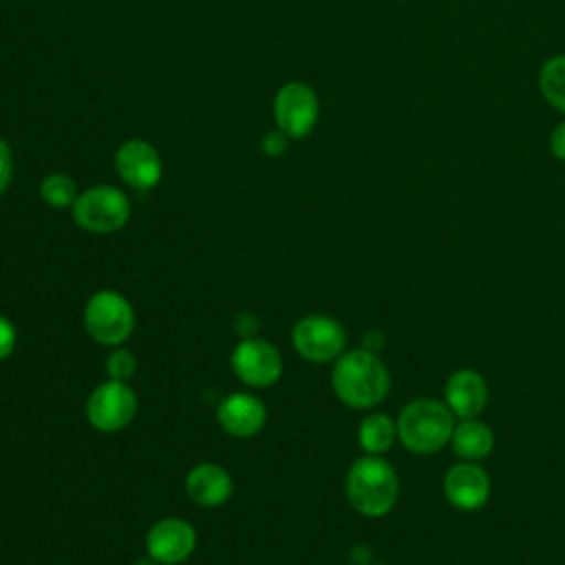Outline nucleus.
I'll return each mask as SVG.
<instances>
[{
  "mask_svg": "<svg viewBox=\"0 0 565 565\" xmlns=\"http://www.w3.org/2000/svg\"><path fill=\"white\" fill-rule=\"evenodd\" d=\"M444 404L457 419L479 417L488 406V382L475 369H457L444 384Z\"/></svg>",
  "mask_w": 565,
  "mask_h": 565,
  "instance_id": "13",
  "label": "nucleus"
},
{
  "mask_svg": "<svg viewBox=\"0 0 565 565\" xmlns=\"http://www.w3.org/2000/svg\"><path fill=\"white\" fill-rule=\"evenodd\" d=\"M196 547L194 527L177 516L157 521L146 536V552L159 565H179Z\"/></svg>",
  "mask_w": 565,
  "mask_h": 565,
  "instance_id": "11",
  "label": "nucleus"
},
{
  "mask_svg": "<svg viewBox=\"0 0 565 565\" xmlns=\"http://www.w3.org/2000/svg\"><path fill=\"white\" fill-rule=\"evenodd\" d=\"M73 221L90 234H113L130 218L128 196L113 185H93L73 203Z\"/></svg>",
  "mask_w": 565,
  "mask_h": 565,
  "instance_id": "5",
  "label": "nucleus"
},
{
  "mask_svg": "<svg viewBox=\"0 0 565 565\" xmlns=\"http://www.w3.org/2000/svg\"><path fill=\"white\" fill-rule=\"evenodd\" d=\"M216 419L221 428L232 437H252L260 433L267 419L265 404L252 393H232L227 395L218 408Z\"/></svg>",
  "mask_w": 565,
  "mask_h": 565,
  "instance_id": "14",
  "label": "nucleus"
},
{
  "mask_svg": "<svg viewBox=\"0 0 565 565\" xmlns=\"http://www.w3.org/2000/svg\"><path fill=\"white\" fill-rule=\"evenodd\" d=\"M539 90L554 110L565 115V53L552 55L543 62L539 73Z\"/></svg>",
  "mask_w": 565,
  "mask_h": 565,
  "instance_id": "18",
  "label": "nucleus"
},
{
  "mask_svg": "<svg viewBox=\"0 0 565 565\" xmlns=\"http://www.w3.org/2000/svg\"><path fill=\"white\" fill-rule=\"evenodd\" d=\"M382 333L380 331H369L366 335H364V349H369V351H373V353H377L380 351V347H382Z\"/></svg>",
  "mask_w": 565,
  "mask_h": 565,
  "instance_id": "25",
  "label": "nucleus"
},
{
  "mask_svg": "<svg viewBox=\"0 0 565 565\" xmlns=\"http://www.w3.org/2000/svg\"><path fill=\"white\" fill-rule=\"evenodd\" d=\"M278 130L289 139H305L318 124L320 104L316 90L305 82H287L274 99Z\"/></svg>",
  "mask_w": 565,
  "mask_h": 565,
  "instance_id": "7",
  "label": "nucleus"
},
{
  "mask_svg": "<svg viewBox=\"0 0 565 565\" xmlns=\"http://www.w3.org/2000/svg\"><path fill=\"white\" fill-rule=\"evenodd\" d=\"M397 439V424L386 413H371L358 426V444L364 455H384Z\"/></svg>",
  "mask_w": 565,
  "mask_h": 565,
  "instance_id": "17",
  "label": "nucleus"
},
{
  "mask_svg": "<svg viewBox=\"0 0 565 565\" xmlns=\"http://www.w3.org/2000/svg\"><path fill=\"white\" fill-rule=\"evenodd\" d=\"M185 492L188 497L201 508H216L223 505L232 492L234 483L230 472L218 463H199L185 477Z\"/></svg>",
  "mask_w": 565,
  "mask_h": 565,
  "instance_id": "15",
  "label": "nucleus"
},
{
  "mask_svg": "<svg viewBox=\"0 0 565 565\" xmlns=\"http://www.w3.org/2000/svg\"><path fill=\"white\" fill-rule=\"evenodd\" d=\"M137 413V395L126 382L106 380L86 399V417L99 433L126 428Z\"/></svg>",
  "mask_w": 565,
  "mask_h": 565,
  "instance_id": "8",
  "label": "nucleus"
},
{
  "mask_svg": "<svg viewBox=\"0 0 565 565\" xmlns=\"http://www.w3.org/2000/svg\"><path fill=\"white\" fill-rule=\"evenodd\" d=\"M15 340H18V333H15L13 322L0 313V360L9 358L13 353Z\"/></svg>",
  "mask_w": 565,
  "mask_h": 565,
  "instance_id": "22",
  "label": "nucleus"
},
{
  "mask_svg": "<svg viewBox=\"0 0 565 565\" xmlns=\"http://www.w3.org/2000/svg\"><path fill=\"white\" fill-rule=\"evenodd\" d=\"M135 369H137V360L128 349H115L106 360L108 380L126 382L135 373Z\"/></svg>",
  "mask_w": 565,
  "mask_h": 565,
  "instance_id": "20",
  "label": "nucleus"
},
{
  "mask_svg": "<svg viewBox=\"0 0 565 565\" xmlns=\"http://www.w3.org/2000/svg\"><path fill=\"white\" fill-rule=\"evenodd\" d=\"M287 143H289V137L280 130H269L263 135L260 139V150L267 154V157H280L285 154L287 150Z\"/></svg>",
  "mask_w": 565,
  "mask_h": 565,
  "instance_id": "21",
  "label": "nucleus"
},
{
  "mask_svg": "<svg viewBox=\"0 0 565 565\" xmlns=\"http://www.w3.org/2000/svg\"><path fill=\"white\" fill-rule=\"evenodd\" d=\"M132 565H159V563H154L150 556H146V558H139V561H135Z\"/></svg>",
  "mask_w": 565,
  "mask_h": 565,
  "instance_id": "26",
  "label": "nucleus"
},
{
  "mask_svg": "<svg viewBox=\"0 0 565 565\" xmlns=\"http://www.w3.org/2000/svg\"><path fill=\"white\" fill-rule=\"evenodd\" d=\"M373 565H386V563H373Z\"/></svg>",
  "mask_w": 565,
  "mask_h": 565,
  "instance_id": "27",
  "label": "nucleus"
},
{
  "mask_svg": "<svg viewBox=\"0 0 565 565\" xmlns=\"http://www.w3.org/2000/svg\"><path fill=\"white\" fill-rule=\"evenodd\" d=\"M397 439L413 455H435L455 430L457 417L435 397H415L402 406L397 419Z\"/></svg>",
  "mask_w": 565,
  "mask_h": 565,
  "instance_id": "3",
  "label": "nucleus"
},
{
  "mask_svg": "<svg viewBox=\"0 0 565 565\" xmlns=\"http://www.w3.org/2000/svg\"><path fill=\"white\" fill-rule=\"evenodd\" d=\"M331 386L342 404L364 411L384 402L391 391V373L377 353L364 347L351 349L335 358Z\"/></svg>",
  "mask_w": 565,
  "mask_h": 565,
  "instance_id": "1",
  "label": "nucleus"
},
{
  "mask_svg": "<svg viewBox=\"0 0 565 565\" xmlns=\"http://www.w3.org/2000/svg\"><path fill=\"white\" fill-rule=\"evenodd\" d=\"M11 174H13V161H11V150L7 146V141L0 137V196L4 194V190L11 183Z\"/></svg>",
  "mask_w": 565,
  "mask_h": 565,
  "instance_id": "23",
  "label": "nucleus"
},
{
  "mask_svg": "<svg viewBox=\"0 0 565 565\" xmlns=\"http://www.w3.org/2000/svg\"><path fill=\"white\" fill-rule=\"evenodd\" d=\"M448 444L461 461H481L494 450V433L479 417L457 419Z\"/></svg>",
  "mask_w": 565,
  "mask_h": 565,
  "instance_id": "16",
  "label": "nucleus"
},
{
  "mask_svg": "<svg viewBox=\"0 0 565 565\" xmlns=\"http://www.w3.org/2000/svg\"><path fill=\"white\" fill-rule=\"evenodd\" d=\"M550 150L561 163H565V119L554 126L550 135Z\"/></svg>",
  "mask_w": 565,
  "mask_h": 565,
  "instance_id": "24",
  "label": "nucleus"
},
{
  "mask_svg": "<svg viewBox=\"0 0 565 565\" xmlns=\"http://www.w3.org/2000/svg\"><path fill=\"white\" fill-rule=\"evenodd\" d=\"M84 327L97 344L119 347L135 329V311L121 294L102 289L95 291L84 307Z\"/></svg>",
  "mask_w": 565,
  "mask_h": 565,
  "instance_id": "4",
  "label": "nucleus"
},
{
  "mask_svg": "<svg viewBox=\"0 0 565 565\" xmlns=\"http://www.w3.org/2000/svg\"><path fill=\"white\" fill-rule=\"evenodd\" d=\"M291 344L307 362L322 364L344 353L347 333L338 320L322 313H311L294 324Z\"/></svg>",
  "mask_w": 565,
  "mask_h": 565,
  "instance_id": "6",
  "label": "nucleus"
},
{
  "mask_svg": "<svg viewBox=\"0 0 565 565\" xmlns=\"http://www.w3.org/2000/svg\"><path fill=\"white\" fill-rule=\"evenodd\" d=\"M40 196L51 207H73V203L77 201L79 192H77L75 181L68 174L51 172L40 183Z\"/></svg>",
  "mask_w": 565,
  "mask_h": 565,
  "instance_id": "19",
  "label": "nucleus"
},
{
  "mask_svg": "<svg viewBox=\"0 0 565 565\" xmlns=\"http://www.w3.org/2000/svg\"><path fill=\"white\" fill-rule=\"evenodd\" d=\"M441 490L455 510L477 512L488 503L492 481L479 461H459L446 470Z\"/></svg>",
  "mask_w": 565,
  "mask_h": 565,
  "instance_id": "10",
  "label": "nucleus"
},
{
  "mask_svg": "<svg viewBox=\"0 0 565 565\" xmlns=\"http://www.w3.org/2000/svg\"><path fill=\"white\" fill-rule=\"evenodd\" d=\"M115 168L121 181L135 190H152L163 174L159 152L143 139L124 141L115 152Z\"/></svg>",
  "mask_w": 565,
  "mask_h": 565,
  "instance_id": "12",
  "label": "nucleus"
},
{
  "mask_svg": "<svg viewBox=\"0 0 565 565\" xmlns=\"http://www.w3.org/2000/svg\"><path fill=\"white\" fill-rule=\"evenodd\" d=\"M344 494L355 512L377 519L395 508L399 477L382 455H362L347 470Z\"/></svg>",
  "mask_w": 565,
  "mask_h": 565,
  "instance_id": "2",
  "label": "nucleus"
},
{
  "mask_svg": "<svg viewBox=\"0 0 565 565\" xmlns=\"http://www.w3.org/2000/svg\"><path fill=\"white\" fill-rule=\"evenodd\" d=\"M230 364L241 382L256 388L271 386L282 375L280 351L263 338H243L234 347Z\"/></svg>",
  "mask_w": 565,
  "mask_h": 565,
  "instance_id": "9",
  "label": "nucleus"
}]
</instances>
